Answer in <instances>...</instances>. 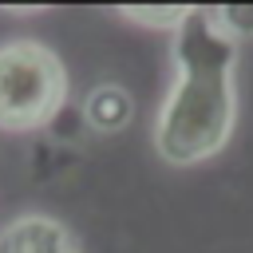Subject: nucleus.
<instances>
[{"mask_svg":"<svg viewBox=\"0 0 253 253\" xmlns=\"http://www.w3.org/2000/svg\"><path fill=\"white\" fill-rule=\"evenodd\" d=\"M194 8H123L126 20L142 24V28H166V32H178L186 20H190Z\"/></svg>","mask_w":253,"mask_h":253,"instance_id":"nucleus-5","label":"nucleus"},{"mask_svg":"<svg viewBox=\"0 0 253 253\" xmlns=\"http://www.w3.org/2000/svg\"><path fill=\"white\" fill-rule=\"evenodd\" d=\"M0 253H83V245L59 217L24 213L0 229Z\"/></svg>","mask_w":253,"mask_h":253,"instance_id":"nucleus-3","label":"nucleus"},{"mask_svg":"<svg viewBox=\"0 0 253 253\" xmlns=\"http://www.w3.org/2000/svg\"><path fill=\"white\" fill-rule=\"evenodd\" d=\"M67 103L63 59L40 40L0 43V130L24 134L47 126Z\"/></svg>","mask_w":253,"mask_h":253,"instance_id":"nucleus-2","label":"nucleus"},{"mask_svg":"<svg viewBox=\"0 0 253 253\" xmlns=\"http://www.w3.org/2000/svg\"><path fill=\"white\" fill-rule=\"evenodd\" d=\"M83 119H87V126L95 134H119L134 119V99L119 83H99L83 99Z\"/></svg>","mask_w":253,"mask_h":253,"instance_id":"nucleus-4","label":"nucleus"},{"mask_svg":"<svg viewBox=\"0 0 253 253\" xmlns=\"http://www.w3.org/2000/svg\"><path fill=\"white\" fill-rule=\"evenodd\" d=\"M237 40H229L210 8H194L174 32V87L154 119V150L170 166H198L213 158L233 130Z\"/></svg>","mask_w":253,"mask_h":253,"instance_id":"nucleus-1","label":"nucleus"},{"mask_svg":"<svg viewBox=\"0 0 253 253\" xmlns=\"http://www.w3.org/2000/svg\"><path fill=\"white\" fill-rule=\"evenodd\" d=\"M213 24L229 36V40H253V8H210Z\"/></svg>","mask_w":253,"mask_h":253,"instance_id":"nucleus-6","label":"nucleus"}]
</instances>
